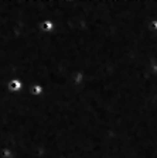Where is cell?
Here are the masks:
<instances>
[{
  "mask_svg": "<svg viewBox=\"0 0 157 158\" xmlns=\"http://www.w3.org/2000/svg\"><path fill=\"white\" fill-rule=\"evenodd\" d=\"M38 28L41 33L44 34H50L54 31V28H55V24H54V21H52L51 19H46V20H41L38 24Z\"/></svg>",
  "mask_w": 157,
  "mask_h": 158,
  "instance_id": "3957f363",
  "label": "cell"
},
{
  "mask_svg": "<svg viewBox=\"0 0 157 158\" xmlns=\"http://www.w3.org/2000/svg\"><path fill=\"white\" fill-rule=\"evenodd\" d=\"M23 88H24V82L20 78H13L6 83V89L10 93H19Z\"/></svg>",
  "mask_w": 157,
  "mask_h": 158,
  "instance_id": "6da1fadb",
  "label": "cell"
},
{
  "mask_svg": "<svg viewBox=\"0 0 157 158\" xmlns=\"http://www.w3.org/2000/svg\"><path fill=\"white\" fill-rule=\"evenodd\" d=\"M149 28H150L153 33H157V19H153L149 21Z\"/></svg>",
  "mask_w": 157,
  "mask_h": 158,
  "instance_id": "277c9868",
  "label": "cell"
},
{
  "mask_svg": "<svg viewBox=\"0 0 157 158\" xmlns=\"http://www.w3.org/2000/svg\"><path fill=\"white\" fill-rule=\"evenodd\" d=\"M28 82V81H27ZM28 93L33 98H40L44 93V86L38 82H28Z\"/></svg>",
  "mask_w": 157,
  "mask_h": 158,
  "instance_id": "7a4b0ae2",
  "label": "cell"
}]
</instances>
